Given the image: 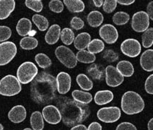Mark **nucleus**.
I'll return each mask as SVG.
<instances>
[{"label":"nucleus","mask_w":153,"mask_h":130,"mask_svg":"<svg viewBox=\"0 0 153 130\" xmlns=\"http://www.w3.org/2000/svg\"><path fill=\"white\" fill-rule=\"evenodd\" d=\"M56 78L49 73L41 72L32 81L30 95L37 104H48L56 98Z\"/></svg>","instance_id":"f257e3e1"},{"label":"nucleus","mask_w":153,"mask_h":130,"mask_svg":"<svg viewBox=\"0 0 153 130\" xmlns=\"http://www.w3.org/2000/svg\"><path fill=\"white\" fill-rule=\"evenodd\" d=\"M61 120L67 126H74L84 122L91 113L89 106L76 102L68 98H63L58 102Z\"/></svg>","instance_id":"f03ea898"},{"label":"nucleus","mask_w":153,"mask_h":130,"mask_svg":"<svg viewBox=\"0 0 153 130\" xmlns=\"http://www.w3.org/2000/svg\"><path fill=\"white\" fill-rule=\"evenodd\" d=\"M121 107L126 114H137L145 108V102L137 92L127 91L122 95Z\"/></svg>","instance_id":"7ed1b4c3"},{"label":"nucleus","mask_w":153,"mask_h":130,"mask_svg":"<svg viewBox=\"0 0 153 130\" xmlns=\"http://www.w3.org/2000/svg\"><path fill=\"white\" fill-rule=\"evenodd\" d=\"M21 90V83L14 75L9 74L4 77L0 80V95L14 96L19 94Z\"/></svg>","instance_id":"20e7f679"},{"label":"nucleus","mask_w":153,"mask_h":130,"mask_svg":"<svg viewBox=\"0 0 153 130\" xmlns=\"http://www.w3.org/2000/svg\"><path fill=\"white\" fill-rule=\"evenodd\" d=\"M38 74L36 65L32 62H25L18 67L17 78L21 84H28L32 82Z\"/></svg>","instance_id":"39448f33"},{"label":"nucleus","mask_w":153,"mask_h":130,"mask_svg":"<svg viewBox=\"0 0 153 130\" xmlns=\"http://www.w3.org/2000/svg\"><path fill=\"white\" fill-rule=\"evenodd\" d=\"M56 56L61 64L66 67L67 68L73 69L77 65L76 55L72 50L65 46H60L57 47L55 51Z\"/></svg>","instance_id":"423d86ee"},{"label":"nucleus","mask_w":153,"mask_h":130,"mask_svg":"<svg viewBox=\"0 0 153 130\" xmlns=\"http://www.w3.org/2000/svg\"><path fill=\"white\" fill-rule=\"evenodd\" d=\"M17 52V46L13 42L5 41L0 44V66L10 63L15 57Z\"/></svg>","instance_id":"0eeeda50"},{"label":"nucleus","mask_w":153,"mask_h":130,"mask_svg":"<svg viewBox=\"0 0 153 130\" xmlns=\"http://www.w3.org/2000/svg\"><path fill=\"white\" fill-rule=\"evenodd\" d=\"M97 117L104 123L116 122L121 117V110L117 106L101 108L97 112Z\"/></svg>","instance_id":"6e6552de"},{"label":"nucleus","mask_w":153,"mask_h":130,"mask_svg":"<svg viewBox=\"0 0 153 130\" xmlns=\"http://www.w3.org/2000/svg\"><path fill=\"white\" fill-rule=\"evenodd\" d=\"M149 18L147 12L140 11L134 13L131 19V28L137 33H143L149 28Z\"/></svg>","instance_id":"1a4fd4ad"},{"label":"nucleus","mask_w":153,"mask_h":130,"mask_svg":"<svg viewBox=\"0 0 153 130\" xmlns=\"http://www.w3.org/2000/svg\"><path fill=\"white\" fill-rule=\"evenodd\" d=\"M121 51L124 55L134 58L141 53V44L134 38H128L124 40L121 44Z\"/></svg>","instance_id":"9d476101"},{"label":"nucleus","mask_w":153,"mask_h":130,"mask_svg":"<svg viewBox=\"0 0 153 130\" xmlns=\"http://www.w3.org/2000/svg\"><path fill=\"white\" fill-rule=\"evenodd\" d=\"M105 79L107 85L112 88L118 87L124 82V77L113 66H107L105 69Z\"/></svg>","instance_id":"9b49d317"},{"label":"nucleus","mask_w":153,"mask_h":130,"mask_svg":"<svg viewBox=\"0 0 153 130\" xmlns=\"http://www.w3.org/2000/svg\"><path fill=\"white\" fill-rule=\"evenodd\" d=\"M99 35L106 44H113L117 42L119 33L114 26L111 24H106L99 29Z\"/></svg>","instance_id":"f8f14e48"},{"label":"nucleus","mask_w":153,"mask_h":130,"mask_svg":"<svg viewBox=\"0 0 153 130\" xmlns=\"http://www.w3.org/2000/svg\"><path fill=\"white\" fill-rule=\"evenodd\" d=\"M43 119L50 124H58L61 122V115L56 106L50 105L44 107L42 112Z\"/></svg>","instance_id":"ddd939ff"},{"label":"nucleus","mask_w":153,"mask_h":130,"mask_svg":"<svg viewBox=\"0 0 153 130\" xmlns=\"http://www.w3.org/2000/svg\"><path fill=\"white\" fill-rule=\"evenodd\" d=\"M57 90L61 95L66 94L69 92L71 86V77L67 72H61L56 77Z\"/></svg>","instance_id":"4468645a"},{"label":"nucleus","mask_w":153,"mask_h":130,"mask_svg":"<svg viewBox=\"0 0 153 130\" xmlns=\"http://www.w3.org/2000/svg\"><path fill=\"white\" fill-rule=\"evenodd\" d=\"M27 116V111L25 108L21 105L14 106L8 113V118L12 123L19 124L22 122Z\"/></svg>","instance_id":"2eb2a0df"},{"label":"nucleus","mask_w":153,"mask_h":130,"mask_svg":"<svg viewBox=\"0 0 153 130\" xmlns=\"http://www.w3.org/2000/svg\"><path fill=\"white\" fill-rule=\"evenodd\" d=\"M15 9L14 0H0V20H5Z\"/></svg>","instance_id":"dca6fc26"},{"label":"nucleus","mask_w":153,"mask_h":130,"mask_svg":"<svg viewBox=\"0 0 153 130\" xmlns=\"http://www.w3.org/2000/svg\"><path fill=\"white\" fill-rule=\"evenodd\" d=\"M60 32H61L60 27L58 25L54 24L51 26L45 34V42L49 45H53L56 44L60 38Z\"/></svg>","instance_id":"f3484780"},{"label":"nucleus","mask_w":153,"mask_h":130,"mask_svg":"<svg viewBox=\"0 0 153 130\" xmlns=\"http://www.w3.org/2000/svg\"><path fill=\"white\" fill-rule=\"evenodd\" d=\"M153 50L147 49L142 53L140 56V65L142 68L147 72H152L153 63H152Z\"/></svg>","instance_id":"a211bd4d"},{"label":"nucleus","mask_w":153,"mask_h":130,"mask_svg":"<svg viewBox=\"0 0 153 130\" xmlns=\"http://www.w3.org/2000/svg\"><path fill=\"white\" fill-rule=\"evenodd\" d=\"M114 99V94L111 90H99L96 92L94 96V101L95 103L99 106L106 105L107 103L111 102Z\"/></svg>","instance_id":"6ab92c4d"},{"label":"nucleus","mask_w":153,"mask_h":130,"mask_svg":"<svg viewBox=\"0 0 153 130\" xmlns=\"http://www.w3.org/2000/svg\"><path fill=\"white\" fill-rule=\"evenodd\" d=\"M91 37L89 33H86V32L79 33L74 38V43L75 48L76 49L79 50V51L86 49L91 41Z\"/></svg>","instance_id":"aec40b11"},{"label":"nucleus","mask_w":153,"mask_h":130,"mask_svg":"<svg viewBox=\"0 0 153 130\" xmlns=\"http://www.w3.org/2000/svg\"><path fill=\"white\" fill-rule=\"evenodd\" d=\"M17 33L21 36H25L29 35L32 31V23L27 18H21L17 23L16 26Z\"/></svg>","instance_id":"412c9836"},{"label":"nucleus","mask_w":153,"mask_h":130,"mask_svg":"<svg viewBox=\"0 0 153 130\" xmlns=\"http://www.w3.org/2000/svg\"><path fill=\"white\" fill-rule=\"evenodd\" d=\"M116 68L124 77H131L134 72V67H133L132 64L130 62L126 61V60H123V61H120L119 62L117 65Z\"/></svg>","instance_id":"4be33fe9"},{"label":"nucleus","mask_w":153,"mask_h":130,"mask_svg":"<svg viewBox=\"0 0 153 130\" xmlns=\"http://www.w3.org/2000/svg\"><path fill=\"white\" fill-rule=\"evenodd\" d=\"M87 73L94 80H102L104 77L105 71L101 66L92 64L87 68Z\"/></svg>","instance_id":"5701e85b"},{"label":"nucleus","mask_w":153,"mask_h":130,"mask_svg":"<svg viewBox=\"0 0 153 130\" xmlns=\"http://www.w3.org/2000/svg\"><path fill=\"white\" fill-rule=\"evenodd\" d=\"M87 22L92 28H98L104 22V16L99 11L91 12L87 16Z\"/></svg>","instance_id":"b1692460"},{"label":"nucleus","mask_w":153,"mask_h":130,"mask_svg":"<svg viewBox=\"0 0 153 130\" xmlns=\"http://www.w3.org/2000/svg\"><path fill=\"white\" fill-rule=\"evenodd\" d=\"M64 5L69 11L74 13H79L84 10L85 5L81 0H64Z\"/></svg>","instance_id":"393cba45"},{"label":"nucleus","mask_w":153,"mask_h":130,"mask_svg":"<svg viewBox=\"0 0 153 130\" xmlns=\"http://www.w3.org/2000/svg\"><path fill=\"white\" fill-rule=\"evenodd\" d=\"M73 98L76 102H79L83 104H88L93 100L92 95L89 92L82 91V90H75L72 92Z\"/></svg>","instance_id":"a878e982"},{"label":"nucleus","mask_w":153,"mask_h":130,"mask_svg":"<svg viewBox=\"0 0 153 130\" xmlns=\"http://www.w3.org/2000/svg\"><path fill=\"white\" fill-rule=\"evenodd\" d=\"M30 125L33 130H42L44 129V119L40 111L33 112L30 116Z\"/></svg>","instance_id":"bb28decb"},{"label":"nucleus","mask_w":153,"mask_h":130,"mask_svg":"<svg viewBox=\"0 0 153 130\" xmlns=\"http://www.w3.org/2000/svg\"><path fill=\"white\" fill-rule=\"evenodd\" d=\"M76 82L79 87L83 90L89 91L93 88L94 84L93 82L88 76H86L84 74H79L76 77Z\"/></svg>","instance_id":"cd10ccee"},{"label":"nucleus","mask_w":153,"mask_h":130,"mask_svg":"<svg viewBox=\"0 0 153 130\" xmlns=\"http://www.w3.org/2000/svg\"><path fill=\"white\" fill-rule=\"evenodd\" d=\"M76 58L77 62L84 64L94 63L96 61L95 55L88 52L86 50H81V51H78V53L76 55Z\"/></svg>","instance_id":"c85d7f7f"},{"label":"nucleus","mask_w":153,"mask_h":130,"mask_svg":"<svg viewBox=\"0 0 153 130\" xmlns=\"http://www.w3.org/2000/svg\"><path fill=\"white\" fill-rule=\"evenodd\" d=\"M19 46L22 49L33 50L38 46V41L33 36H25L21 39Z\"/></svg>","instance_id":"c756f323"},{"label":"nucleus","mask_w":153,"mask_h":130,"mask_svg":"<svg viewBox=\"0 0 153 130\" xmlns=\"http://www.w3.org/2000/svg\"><path fill=\"white\" fill-rule=\"evenodd\" d=\"M32 20H33L34 24L38 28L39 31H45L48 28L49 22L48 19L44 16L36 14V15H34L33 16Z\"/></svg>","instance_id":"7c9ffc66"},{"label":"nucleus","mask_w":153,"mask_h":130,"mask_svg":"<svg viewBox=\"0 0 153 130\" xmlns=\"http://www.w3.org/2000/svg\"><path fill=\"white\" fill-rule=\"evenodd\" d=\"M104 44L100 39H94L91 41H90L89 44L88 45V51L91 54H99L104 49Z\"/></svg>","instance_id":"2f4dec72"},{"label":"nucleus","mask_w":153,"mask_h":130,"mask_svg":"<svg viewBox=\"0 0 153 130\" xmlns=\"http://www.w3.org/2000/svg\"><path fill=\"white\" fill-rule=\"evenodd\" d=\"M60 38L65 45L69 46L74 42L75 34L71 28H65L60 32Z\"/></svg>","instance_id":"473e14b6"},{"label":"nucleus","mask_w":153,"mask_h":130,"mask_svg":"<svg viewBox=\"0 0 153 130\" xmlns=\"http://www.w3.org/2000/svg\"><path fill=\"white\" fill-rule=\"evenodd\" d=\"M35 62L40 68L47 69L52 65V61L48 56L42 53L37 54L35 57Z\"/></svg>","instance_id":"72a5a7b5"},{"label":"nucleus","mask_w":153,"mask_h":130,"mask_svg":"<svg viewBox=\"0 0 153 130\" xmlns=\"http://www.w3.org/2000/svg\"><path fill=\"white\" fill-rule=\"evenodd\" d=\"M129 15L127 12H118L113 15L112 20L117 26H124L129 22Z\"/></svg>","instance_id":"f704fd0d"},{"label":"nucleus","mask_w":153,"mask_h":130,"mask_svg":"<svg viewBox=\"0 0 153 130\" xmlns=\"http://www.w3.org/2000/svg\"><path fill=\"white\" fill-rule=\"evenodd\" d=\"M142 46L145 49H148L152 46L153 44V28H149L143 32L142 36Z\"/></svg>","instance_id":"c9c22d12"},{"label":"nucleus","mask_w":153,"mask_h":130,"mask_svg":"<svg viewBox=\"0 0 153 130\" xmlns=\"http://www.w3.org/2000/svg\"><path fill=\"white\" fill-rule=\"evenodd\" d=\"M25 3L27 8L34 12H40L43 8V5L41 0H26Z\"/></svg>","instance_id":"e433bc0d"},{"label":"nucleus","mask_w":153,"mask_h":130,"mask_svg":"<svg viewBox=\"0 0 153 130\" xmlns=\"http://www.w3.org/2000/svg\"><path fill=\"white\" fill-rule=\"evenodd\" d=\"M49 8L51 11L56 13H60L63 11L64 5L63 2L60 0H52L49 2Z\"/></svg>","instance_id":"4c0bfd02"},{"label":"nucleus","mask_w":153,"mask_h":130,"mask_svg":"<svg viewBox=\"0 0 153 130\" xmlns=\"http://www.w3.org/2000/svg\"><path fill=\"white\" fill-rule=\"evenodd\" d=\"M117 2L116 0H106L104 1L103 10L106 13H111L116 10Z\"/></svg>","instance_id":"58836bf2"},{"label":"nucleus","mask_w":153,"mask_h":130,"mask_svg":"<svg viewBox=\"0 0 153 130\" xmlns=\"http://www.w3.org/2000/svg\"><path fill=\"white\" fill-rule=\"evenodd\" d=\"M103 58L108 62H114L119 59V54L113 50L108 49L103 54Z\"/></svg>","instance_id":"ea45409f"},{"label":"nucleus","mask_w":153,"mask_h":130,"mask_svg":"<svg viewBox=\"0 0 153 130\" xmlns=\"http://www.w3.org/2000/svg\"><path fill=\"white\" fill-rule=\"evenodd\" d=\"M12 31L7 26H0V42H5L11 37Z\"/></svg>","instance_id":"a19ab883"},{"label":"nucleus","mask_w":153,"mask_h":130,"mask_svg":"<svg viewBox=\"0 0 153 130\" xmlns=\"http://www.w3.org/2000/svg\"><path fill=\"white\" fill-rule=\"evenodd\" d=\"M71 28H74V30L79 31V30L82 29L84 27V22L81 18L79 17H74L71 20Z\"/></svg>","instance_id":"79ce46f5"},{"label":"nucleus","mask_w":153,"mask_h":130,"mask_svg":"<svg viewBox=\"0 0 153 130\" xmlns=\"http://www.w3.org/2000/svg\"><path fill=\"white\" fill-rule=\"evenodd\" d=\"M145 88L146 92L149 95L153 94V74H150L147 79L146 80L145 83Z\"/></svg>","instance_id":"37998d69"},{"label":"nucleus","mask_w":153,"mask_h":130,"mask_svg":"<svg viewBox=\"0 0 153 130\" xmlns=\"http://www.w3.org/2000/svg\"><path fill=\"white\" fill-rule=\"evenodd\" d=\"M116 130H137V129L130 122H122L117 126Z\"/></svg>","instance_id":"c03bdc74"},{"label":"nucleus","mask_w":153,"mask_h":130,"mask_svg":"<svg viewBox=\"0 0 153 130\" xmlns=\"http://www.w3.org/2000/svg\"><path fill=\"white\" fill-rule=\"evenodd\" d=\"M147 14L148 15L149 20H153V2H149L147 7Z\"/></svg>","instance_id":"a18cd8bd"},{"label":"nucleus","mask_w":153,"mask_h":130,"mask_svg":"<svg viewBox=\"0 0 153 130\" xmlns=\"http://www.w3.org/2000/svg\"><path fill=\"white\" fill-rule=\"evenodd\" d=\"M87 130H102V126L99 123L92 122L87 128Z\"/></svg>","instance_id":"49530a36"},{"label":"nucleus","mask_w":153,"mask_h":130,"mask_svg":"<svg viewBox=\"0 0 153 130\" xmlns=\"http://www.w3.org/2000/svg\"><path fill=\"white\" fill-rule=\"evenodd\" d=\"M134 0H118L117 1V3L122 5H130L133 3H134Z\"/></svg>","instance_id":"de8ad7c7"},{"label":"nucleus","mask_w":153,"mask_h":130,"mask_svg":"<svg viewBox=\"0 0 153 130\" xmlns=\"http://www.w3.org/2000/svg\"><path fill=\"white\" fill-rule=\"evenodd\" d=\"M71 130H87V128L83 124H77V125L72 126Z\"/></svg>","instance_id":"09e8293b"},{"label":"nucleus","mask_w":153,"mask_h":130,"mask_svg":"<svg viewBox=\"0 0 153 130\" xmlns=\"http://www.w3.org/2000/svg\"><path fill=\"white\" fill-rule=\"evenodd\" d=\"M93 2L97 8H101L103 4H104V1L103 0H94Z\"/></svg>","instance_id":"8fccbe9b"},{"label":"nucleus","mask_w":153,"mask_h":130,"mask_svg":"<svg viewBox=\"0 0 153 130\" xmlns=\"http://www.w3.org/2000/svg\"><path fill=\"white\" fill-rule=\"evenodd\" d=\"M147 129L148 130H153V119H151L149 121L148 124H147Z\"/></svg>","instance_id":"3c124183"},{"label":"nucleus","mask_w":153,"mask_h":130,"mask_svg":"<svg viewBox=\"0 0 153 130\" xmlns=\"http://www.w3.org/2000/svg\"><path fill=\"white\" fill-rule=\"evenodd\" d=\"M0 130H4V126H2L1 124H0Z\"/></svg>","instance_id":"603ef678"},{"label":"nucleus","mask_w":153,"mask_h":130,"mask_svg":"<svg viewBox=\"0 0 153 130\" xmlns=\"http://www.w3.org/2000/svg\"><path fill=\"white\" fill-rule=\"evenodd\" d=\"M23 130H33V129H30V128H25V129H24Z\"/></svg>","instance_id":"864d4df0"}]
</instances>
